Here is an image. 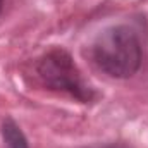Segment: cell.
Here are the masks:
<instances>
[{
    "label": "cell",
    "instance_id": "3",
    "mask_svg": "<svg viewBox=\"0 0 148 148\" xmlns=\"http://www.w3.org/2000/svg\"><path fill=\"white\" fill-rule=\"evenodd\" d=\"M2 136H3V141H5L7 148H29L28 140L23 134L21 127L10 117H7L2 124Z\"/></svg>",
    "mask_w": 148,
    "mask_h": 148
},
{
    "label": "cell",
    "instance_id": "2",
    "mask_svg": "<svg viewBox=\"0 0 148 148\" xmlns=\"http://www.w3.org/2000/svg\"><path fill=\"white\" fill-rule=\"evenodd\" d=\"M36 73L48 90L67 93L83 103H90L97 98V93L83 79L73 57L62 48H52L41 55L36 64Z\"/></svg>",
    "mask_w": 148,
    "mask_h": 148
},
{
    "label": "cell",
    "instance_id": "5",
    "mask_svg": "<svg viewBox=\"0 0 148 148\" xmlns=\"http://www.w3.org/2000/svg\"><path fill=\"white\" fill-rule=\"evenodd\" d=\"M2 10H3V0H0V14H2Z\"/></svg>",
    "mask_w": 148,
    "mask_h": 148
},
{
    "label": "cell",
    "instance_id": "4",
    "mask_svg": "<svg viewBox=\"0 0 148 148\" xmlns=\"http://www.w3.org/2000/svg\"><path fill=\"white\" fill-rule=\"evenodd\" d=\"M83 148H131V147L124 145V143H102V145H90V147H83Z\"/></svg>",
    "mask_w": 148,
    "mask_h": 148
},
{
    "label": "cell",
    "instance_id": "1",
    "mask_svg": "<svg viewBox=\"0 0 148 148\" xmlns=\"http://www.w3.org/2000/svg\"><path fill=\"white\" fill-rule=\"evenodd\" d=\"M93 64L115 79H127L141 66V41L127 24H112L102 29L90 47Z\"/></svg>",
    "mask_w": 148,
    "mask_h": 148
}]
</instances>
